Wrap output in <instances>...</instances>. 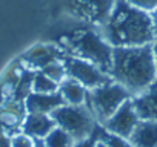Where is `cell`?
Here are the masks:
<instances>
[{
  "label": "cell",
  "instance_id": "14",
  "mask_svg": "<svg viewBox=\"0 0 157 147\" xmlns=\"http://www.w3.org/2000/svg\"><path fill=\"white\" fill-rule=\"evenodd\" d=\"M59 92H60V95H62V98L65 100L66 104L80 106V104H85V101H86L88 89L85 86H82L78 81L66 77L59 84Z\"/></svg>",
  "mask_w": 157,
  "mask_h": 147
},
{
  "label": "cell",
  "instance_id": "19",
  "mask_svg": "<svg viewBox=\"0 0 157 147\" xmlns=\"http://www.w3.org/2000/svg\"><path fill=\"white\" fill-rule=\"evenodd\" d=\"M11 147H34V138L19 132L11 136Z\"/></svg>",
  "mask_w": 157,
  "mask_h": 147
},
{
  "label": "cell",
  "instance_id": "7",
  "mask_svg": "<svg viewBox=\"0 0 157 147\" xmlns=\"http://www.w3.org/2000/svg\"><path fill=\"white\" fill-rule=\"evenodd\" d=\"M65 3L75 19L100 26L111 14L116 0H65Z\"/></svg>",
  "mask_w": 157,
  "mask_h": 147
},
{
  "label": "cell",
  "instance_id": "6",
  "mask_svg": "<svg viewBox=\"0 0 157 147\" xmlns=\"http://www.w3.org/2000/svg\"><path fill=\"white\" fill-rule=\"evenodd\" d=\"M62 61L66 69V75L69 78L78 81L86 89H94V88L102 86L113 80L108 72L102 70L99 66H96L94 63H91L88 60L66 54Z\"/></svg>",
  "mask_w": 157,
  "mask_h": 147
},
{
  "label": "cell",
  "instance_id": "3",
  "mask_svg": "<svg viewBox=\"0 0 157 147\" xmlns=\"http://www.w3.org/2000/svg\"><path fill=\"white\" fill-rule=\"evenodd\" d=\"M62 48L66 54L88 60L99 66L102 70H111L113 64V46L96 29H82L62 38Z\"/></svg>",
  "mask_w": 157,
  "mask_h": 147
},
{
  "label": "cell",
  "instance_id": "4",
  "mask_svg": "<svg viewBox=\"0 0 157 147\" xmlns=\"http://www.w3.org/2000/svg\"><path fill=\"white\" fill-rule=\"evenodd\" d=\"M49 115L54 120L56 126L66 130L74 138V141H80L91 136L99 126L97 120L94 118L93 112L88 109L86 104H62Z\"/></svg>",
  "mask_w": 157,
  "mask_h": 147
},
{
  "label": "cell",
  "instance_id": "17",
  "mask_svg": "<svg viewBox=\"0 0 157 147\" xmlns=\"http://www.w3.org/2000/svg\"><path fill=\"white\" fill-rule=\"evenodd\" d=\"M96 136H97L99 139H102L108 147H132V144L129 142L128 138H123V136L109 133V132H106L100 124H99L97 129H96Z\"/></svg>",
  "mask_w": 157,
  "mask_h": 147
},
{
  "label": "cell",
  "instance_id": "23",
  "mask_svg": "<svg viewBox=\"0 0 157 147\" xmlns=\"http://www.w3.org/2000/svg\"><path fill=\"white\" fill-rule=\"evenodd\" d=\"M151 20H152V29H154V34H155V38H157V8H154L151 13Z\"/></svg>",
  "mask_w": 157,
  "mask_h": 147
},
{
  "label": "cell",
  "instance_id": "15",
  "mask_svg": "<svg viewBox=\"0 0 157 147\" xmlns=\"http://www.w3.org/2000/svg\"><path fill=\"white\" fill-rule=\"evenodd\" d=\"M43 139H45L46 147H72L75 142L74 138L59 126H56Z\"/></svg>",
  "mask_w": 157,
  "mask_h": 147
},
{
  "label": "cell",
  "instance_id": "8",
  "mask_svg": "<svg viewBox=\"0 0 157 147\" xmlns=\"http://www.w3.org/2000/svg\"><path fill=\"white\" fill-rule=\"evenodd\" d=\"M139 121H140V118L134 107L132 98H129L100 126L109 133H114V135H119L123 138H129L132 130L139 124Z\"/></svg>",
  "mask_w": 157,
  "mask_h": 147
},
{
  "label": "cell",
  "instance_id": "1",
  "mask_svg": "<svg viewBox=\"0 0 157 147\" xmlns=\"http://www.w3.org/2000/svg\"><path fill=\"white\" fill-rule=\"evenodd\" d=\"M96 28L113 48L143 46L155 40L149 13L126 0H116L108 19Z\"/></svg>",
  "mask_w": 157,
  "mask_h": 147
},
{
  "label": "cell",
  "instance_id": "22",
  "mask_svg": "<svg viewBox=\"0 0 157 147\" xmlns=\"http://www.w3.org/2000/svg\"><path fill=\"white\" fill-rule=\"evenodd\" d=\"M0 147H11V138L0 129Z\"/></svg>",
  "mask_w": 157,
  "mask_h": 147
},
{
  "label": "cell",
  "instance_id": "5",
  "mask_svg": "<svg viewBox=\"0 0 157 147\" xmlns=\"http://www.w3.org/2000/svg\"><path fill=\"white\" fill-rule=\"evenodd\" d=\"M132 98L131 94L117 81L111 80L94 89H88L85 104L93 112L99 124H103L126 100Z\"/></svg>",
  "mask_w": 157,
  "mask_h": 147
},
{
  "label": "cell",
  "instance_id": "24",
  "mask_svg": "<svg viewBox=\"0 0 157 147\" xmlns=\"http://www.w3.org/2000/svg\"><path fill=\"white\" fill-rule=\"evenodd\" d=\"M34 147H46L45 139H42V138H36V139H34Z\"/></svg>",
  "mask_w": 157,
  "mask_h": 147
},
{
  "label": "cell",
  "instance_id": "12",
  "mask_svg": "<svg viewBox=\"0 0 157 147\" xmlns=\"http://www.w3.org/2000/svg\"><path fill=\"white\" fill-rule=\"evenodd\" d=\"M56 127L54 120L48 113H26L22 123V133L31 138H45Z\"/></svg>",
  "mask_w": 157,
  "mask_h": 147
},
{
  "label": "cell",
  "instance_id": "2",
  "mask_svg": "<svg viewBox=\"0 0 157 147\" xmlns=\"http://www.w3.org/2000/svg\"><path fill=\"white\" fill-rule=\"evenodd\" d=\"M109 75L122 84L131 97L142 94L157 80L152 43L143 46H120L113 49Z\"/></svg>",
  "mask_w": 157,
  "mask_h": 147
},
{
  "label": "cell",
  "instance_id": "16",
  "mask_svg": "<svg viewBox=\"0 0 157 147\" xmlns=\"http://www.w3.org/2000/svg\"><path fill=\"white\" fill-rule=\"evenodd\" d=\"M31 89H33V92H37V94H52V92L59 91V83L51 80L42 70H36Z\"/></svg>",
  "mask_w": 157,
  "mask_h": 147
},
{
  "label": "cell",
  "instance_id": "13",
  "mask_svg": "<svg viewBox=\"0 0 157 147\" xmlns=\"http://www.w3.org/2000/svg\"><path fill=\"white\" fill-rule=\"evenodd\" d=\"M128 139L132 147H157V121L140 120Z\"/></svg>",
  "mask_w": 157,
  "mask_h": 147
},
{
  "label": "cell",
  "instance_id": "18",
  "mask_svg": "<svg viewBox=\"0 0 157 147\" xmlns=\"http://www.w3.org/2000/svg\"><path fill=\"white\" fill-rule=\"evenodd\" d=\"M42 72L45 74V75H48L51 80H54L56 83H59V84H60L66 77H68V75H66L65 64H63V61H62V60L49 63L48 66H45V67L42 69Z\"/></svg>",
  "mask_w": 157,
  "mask_h": 147
},
{
  "label": "cell",
  "instance_id": "9",
  "mask_svg": "<svg viewBox=\"0 0 157 147\" xmlns=\"http://www.w3.org/2000/svg\"><path fill=\"white\" fill-rule=\"evenodd\" d=\"M66 55L65 49L56 45H36L34 48L28 49L25 55L20 58L22 66L29 70H42L52 61L63 60Z\"/></svg>",
  "mask_w": 157,
  "mask_h": 147
},
{
  "label": "cell",
  "instance_id": "21",
  "mask_svg": "<svg viewBox=\"0 0 157 147\" xmlns=\"http://www.w3.org/2000/svg\"><path fill=\"white\" fill-rule=\"evenodd\" d=\"M96 141H97V136H96V132H94L91 136H88V138H85V139L75 141L72 147H94Z\"/></svg>",
  "mask_w": 157,
  "mask_h": 147
},
{
  "label": "cell",
  "instance_id": "10",
  "mask_svg": "<svg viewBox=\"0 0 157 147\" xmlns=\"http://www.w3.org/2000/svg\"><path fill=\"white\" fill-rule=\"evenodd\" d=\"M66 104L65 100L62 98L60 92H52V94H37L31 92L25 98V107L28 113H51L54 109L59 106Z\"/></svg>",
  "mask_w": 157,
  "mask_h": 147
},
{
  "label": "cell",
  "instance_id": "20",
  "mask_svg": "<svg viewBox=\"0 0 157 147\" xmlns=\"http://www.w3.org/2000/svg\"><path fill=\"white\" fill-rule=\"evenodd\" d=\"M126 2L140 9H145L148 13H151L154 8H157V0H126Z\"/></svg>",
  "mask_w": 157,
  "mask_h": 147
},
{
  "label": "cell",
  "instance_id": "11",
  "mask_svg": "<svg viewBox=\"0 0 157 147\" xmlns=\"http://www.w3.org/2000/svg\"><path fill=\"white\" fill-rule=\"evenodd\" d=\"M132 103L140 120L157 121V80L152 81L142 94L132 97Z\"/></svg>",
  "mask_w": 157,
  "mask_h": 147
},
{
  "label": "cell",
  "instance_id": "25",
  "mask_svg": "<svg viewBox=\"0 0 157 147\" xmlns=\"http://www.w3.org/2000/svg\"><path fill=\"white\" fill-rule=\"evenodd\" d=\"M152 52H154V61H155V70H157V38L152 43Z\"/></svg>",
  "mask_w": 157,
  "mask_h": 147
},
{
  "label": "cell",
  "instance_id": "26",
  "mask_svg": "<svg viewBox=\"0 0 157 147\" xmlns=\"http://www.w3.org/2000/svg\"><path fill=\"white\" fill-rule=\"evenodd\" d=\"M94 147H108V145H106V144H105V142H103L102 139H99V138H97V141H96Z\"/></svg>",
  "mask_w": 157,
  "mask_h": 147
}]
</instances>
